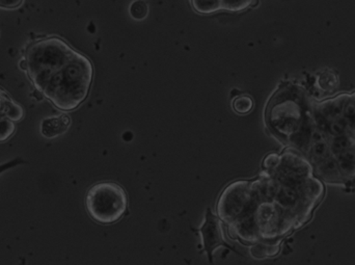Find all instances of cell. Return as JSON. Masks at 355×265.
<instances>
[{"label":"cell","mask_w":355,"mask_h":265,"mask_svg":"<svg viewBox=\"0 0 355 265\" xmlns=\"http://www.w3.org/2000/svg\"><path fill=\"white\" fill-rule=\"evenodd\" d=\"M78 51L58 37L43 38L28 46L24 56L25 71L40 93L50 78L70 62Z\"/></svg>","instance_id":"7a4b0ae2"},{"label":"cell","mask_w":355,"mask_h":265,"mask_svg":"<svg viewBox=\"0 0 355 265\" xmlns=\"http://www.w3.org/2000/svg\"><path fill=\"white\" fill-rule=\"evenodd\" d=\"M278 251H280V244H265L259 240L251 247L249 252L254 258L261 260V259L268 258V257L276 256Z\"/></svg>","instance_id":"8fae6325"},{"label":"cell","mask_w":355,"mask_h":265,"mask_svg":"<svg viewBox=\"0 0 355 265\" xmlns=\"http://www.w3.org/2000/svg\"><path fill=\"white\" fill-rule=\"evenodd\" d=\"M265 200L260 192L259 182L235 181L228 186L219 197L217 214L221 222L234 227L251 218L258 203Z\"/></svg>","instance_id":"3957f363"},{"label":"cell","mask_w":355,"mask_h":265,"mask_svg":"<svg viewBox=\"0 0 355 265\" xmlns=\"http://www.w3.org/2000/svg\"><path fill=\"white\" fill-rule=\"evenodd\" d=\"M26 164L25 160L21 157L13 158V160H9V162H3L0 164V175L7 172V171L12 170V168H17V166H21V164Z\"/></svg>","instance_id":"ffe728a7"},{"label":"cell","mask_w":355,"mask_h":265,"mask_svg":"<svg viewBox=\"0 0 355 265\" xmlns=\"http://www.w3.org/2000/svg\"><path fill=\"white\" fill-rule=\"evenodd\" d=\"M336 162L340 168L341 175L345 177L355 176V148L352 147L350 149L338 154Z\"/></svg>","instance_id":"9c48e42d"},{"label":"cell","mask_w":355,"mask_h":265,"mask_svg":"<svg viewBox=\"0 0 355 265\" xmlns=\"http://www.w3.org/2000/svg\"><path fill=\"white\" fill-rule=\"evenodd\" d=\"M23 0H0V7L5 9H15L21 5Z\"/></svg>","instance_id":"603a6c76"},{"label":"cell","mask_w":355,"mask_h":265,"mask_svg":"<svg viewBox=\"0 0 355 265\" xmlns=\"http://www.w3.org/2000/svg\"><path fill=\"white\" fill-rule=\"evenodd\" d=\"M345 100L343 98L330 100L326 103L322 104V108L318 110V112L326 116L328 121L332 122V120L338 119L343 116V108H344Z\"/></svg>","instance_id":"30bf717a"},{"label":"cell","mask_w":355,"mask_h":265,"mask_svg":"<svg viewBox=\"0 0 355 265\" xmlns=\"http://www.w3.org/2000/svg\"><path fill=\"white\" fill-rule=\"evenodd\" d=\"M86 208L95 222L112 225L120 220L128 210V196L116 182H99L86 192Z\"/></svg>","instance_id":"277c9868"},{"label":"cell","mask_w":355,"mask_h":265,"mask_svg":"<svg viewBox=\"0 0 355 265\" xmlns=\"http://www.w3.org/2000/svg\"><path fill=\"white\" fill-rule=\"evenodd\" d=\"M350 127L348 122L346 121L344 116H341L338 119L332 120L330 123V130L328 134L332 136H341V134H346L347 130Z\"/></svg>","instance_id":"e0dca14e"},{"label":"cell","mask_w":355,"mask_h":265,"mask_svg":"<svg viewBox=\"0 0 355 265\" xmlns=\"http://www.w3.org/2000/svg\"><path fill=\"white\" fill-rule=\"evenodd\" d=\"M319 164V173L322 177H324L326 179L332 180L334 181L336 178H339L341 176L340 168H339L338 162L336 160H334L332 156H328L326 160L322 162H318Z\"/></svg>","instance_id":"7c38bea8"},{"label":"cell","mask_w":355,"mask_h":265,"mask_svg":"<svg viewBox=\"0 0 355 265\" xmlns=\"http://www.w3.org/2000/svg\"><path fill=\"white\" fill-rule=\"evenodd\" d=\"M206 220L203 227L197 231L201 235V244L204 250L207 253L209 262H213V254L217 249L221 247L232 249L225 240V233H223V223L219 218H217L210 208L206 212Z\"/></svg>","instance_id":"5b68a950"},{"label":"cell","mask_w":355,"mask_h":265,"mask_svg":"<svg viewBox=\"0 0 355 265\" xmlns=\"http://www.w3.org/2000/svg\"><path fill=\"white\" fill-rule=\"evenodd\" d=\"M318 84L324 91H330V90L332 91L338 86L336 84H338V77H336V75H334L332 71H326L320 76Z\"/></svg>","instance_id":"ac0fdd59"},{"label":"cell","mask_w":355,"mask_h":265,"mask_svg":"<svg viewBox=\"0 0 355 265\" xmlns=\"http://www.w3.org/2000/svg\"><path fill=\"white\" fill-rule=\"evenodd\" d=\"M310 157L316 164L326 160V157L332 154L330 146L324 140H318V142H313L310 150Z\"/></svg>","instance_id":"5bb4252c"},{"label":"cell","mask_w":355,"mask_h":265,"mask_svg":"<svg viewBox=\"0 0 355 265\" xmlns=\"http://www.w3.org/2000/svg\"><path fill=\"white\" fill-rule=\"evenodd\" d=\"M139 5H141V8H144L145 5H146V3H140V1H137V3H133L132 7H131V11H135L134 8H138ZM146 15L147 8L146 9L137 10V13H135L134 15H133V17H134L135 19H143V18L146 17Z\"/></svg>","instance_id":"7402d4cb"},{"label":"cell","mask_w":355,"mask_h":265,"mask_svg":"<svg viewBox=\"0 0 355 265\" xmlns=\"http://www.w3.org/2000/svg\"><path fill=\"white\" fill-rule=\"evenodd\" d=\"M280 156L278 154H269L267 157L264 160L263 166L266 170H273L280 164Z\"/></svg>","instance_id":"44dd1931"},{"label":"cell","mask_w":355,"mask_h":265,"mask_svg":"<svg viewBox=\"0 0 355 265\" xmlns=\"http://www.w3.org/2000/svg\"><path fill=\"white\" fill-rule=\"evenodd\" d=\"M256 0H191V5L197 13L203 15L219 11L241 12L253 7Z\"/></svg>","instance_id":"8992f818"},{"label":"cell","mask_w":355,"mask_h":265,"mask_svg":"<svg viewBox=\"0 0 355 265\" xmlns=\"http://www.w3.org/2000/svg\"><path fill=\"white\" fill-rule=\"evenodd\" d=\"M254 108V101L249 96H239L234 99L233 108L237 114H246L251 112Z\"/></svg>","instance_id":"9a60e30c"},{"label":"cell","mask_w":355,"mask_h":265,"mask_svg":"<svg viewBox=\"0 0 355 265\" xmlns=\"http://www.w3.org/2000/svg\"><path fill=\"white\" fill-rule=\"evenodd\" d=\"M343 116H344L351 127L355 120V97H351L349 99L345 100L344 108H343Z\"/></svg>","instance_id":"d6986e66"},{"label":"cell","mask_w":355,"mask_h":265,"mask_svg":"<svg viewBox=\"0 0 355 265\" xmlns=\"http://www.w3.org/2000/svg\"><path fill=\"white\" fill-rule=\"evenodd\" d=\"M23 116V108L16 103L5 90L0 88V118H8L12 121H20Z\"/></svg>","instance_id":"ba28073f"},{"label":"cell","mask_w":355,"mask_h":265,"mask_svg":"<svg viewBox=\"0 0 355 265\" xmlns=\"http://www.w3.org/2000/svg\"><path fill=\"white\" fill-rule=\"evenodd\" d=\"M94 68L90 60L77 52L46 84L43 94L58 110H76L90 93Z\"/></svg>","instance_id":"6da1fadb"},{"label":"cell","mask_w":355,"mask_h":265,"mask_svg":"<svg viewBox=\"0 0 355 265\" xmlns=\"http://www.w3.org/2000/svg\"><path fill=\"white\" fill-rule=\"evenodd\" d=\"M71 125L70 116L68 114L49 116L42 121L41 132L46 138H54L68 131Z\"/></svg>","instance_id":"52a82bcc"},{"label":"cell","mask_w":355,"mask_h":265,"mask_svg":"<svg viewBox=\"0 0 355 265\" xmlns=\"http://www.w3.org/2000/svg\"><path fill=\"white\" fill-rule=\"evenodd\" d=\"M15 131L16 126L14 121L8 118H0V142L11 138Z\"/></svg>","instance_id":"2e32d148"},{"label":"cell","mask_w":355,"mask_h":265,"mask_svg":"<svg viewBox=\"0 0 355 265\" xmlns=\"http://www.w3.org/2000/svg\"><path fill=\"white\" fill-rule=\"evenodd\" d=\"M354 147V142L350 136L346 134H341V136H332V142H330V151L334 155L342 153L346 150L350 149Z\"/></svg>","instance_id":"4fadbf2b"}]
</instances>
